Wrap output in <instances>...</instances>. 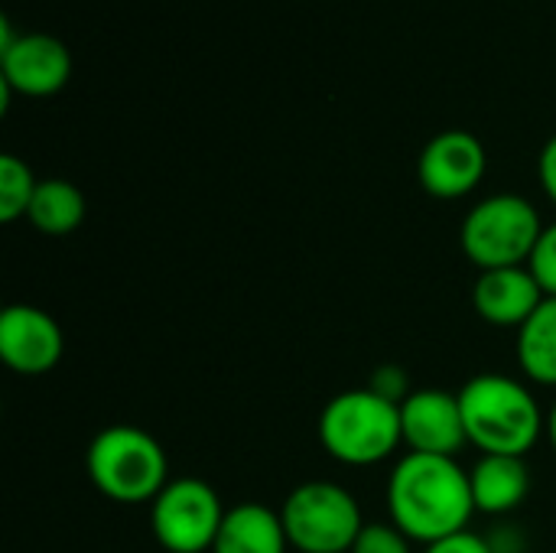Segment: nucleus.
Wrapping results in <instances>:
<instances>
[{
  "label": "nucleus",
  "instance_id": "f03ea898",
  "mask_svg": "<svg viewBox=\"0 0 556 553\" xmlns=\"http://www.w3.org/2000/svg\"><path fill=\"white\" fill-rule=\"evenodd\" d=\"M456 394L466 437L482 456H528L547 430L538 398L508 375H476Z\"/></svg>",
  "mask_w": 556,
  "mask_h": 553
},
{
  "label": "nucleus",
  "instance_id": "0eeeda50",
  "mask_svg": "<svg viewBox=\"0 0 556 553\" xmlns=\"http://www.w3.org/2000/svg\"><path fill=\"white\" fill-rule=\"evenodd\" d=\"M225 508L218 492L192 476L173 479L150 502V528L160 548L169 553H212Z\"/></svg>",
  "mask_w": 556,
  "mask_h": 553
},
{
  "label": "nucleus",
  "instance_id": "6e6552de",
  "mask_svg": "<svg viewBox=\"0 0 556 553\" xmlns=\"http://www.w3.org/2000/svg\"><path fill=\"white\" fill-rule=\"evenodd\" d=\"M65 336L59 323L29 303H13L0 313V359L10 372L36 378L59 365Z\"/></svg>",
  "mask_w": 556,
  "mask_h": 553
},
{
  "label": "nucleus",
  "instance_id": "f8f14e48",
  "mask_svg": "<svg viewBox=\"0 0 556 553\" xmlns=\"http://www.w3.org/2000/svg\"><path fill=\"white\" fill-rule=\"evenodd\" d=\"M547 300L544 287L531 274V267H498V271H479V280L472 287V306L482 323L498 329H521L538 306Z\"/></svg>",
  "mask_w": 556,
  "mask_h": 553
},
{
  "label": "nucleus",
  "instance_id": "a211bd4d",
  "mask_svg": "<svg viewBox=\"0 0 556 553\" xmlns=\"http://www.w3.org/2000/svg\"><path fill=\"white\" fill-rule=\"evenodd\" d=\"M410 538L391 525V521H365L362 535L355 538L349 553H414L410 551Z\"/></svg>",
  "mask_w": 556,
  "mask_h": 553
},
{
  "label": "nucleus",
  "instance_id": "f3484780",
  "mask_svg": "<svg viewBox=\"0 0 556 553\" xmlns=\"http://www.w3.org/2000/svg\"><path fill=\"white\" fill-rule=\"evenodd\" d=\"M36 186L39 179L33 176V169L13 156V153H3L0 156V222H16L29 212V202L36 196Z\"/></svg>",
  "mask_w": 556,
  "mask_h": 553
},
{
  "label": "nucleus",
  "instance_id": "f257e3e1",
  "mask_svg": "<svg viewBox=\"0 0 556 553\" xmlns=\"http://www.w3.org/2000/svg\"><path fill=\"white\" fill-rule=\"evenodd\" d=\"M388 512L417 544H437L469 528L476 515L469 473L453 456L407 453L388 479Z\"/></svg>",
  "mask_w": 556,
  "mask_h": 553
},
{
  "label": "nucleus",
  "instance_id": "2eb2a0df",
  "mask_svg": "<svg viewBox=\"0 0 556 553\" xmlns=\"http://www.w3.org/2000/svg\"><path fill=\"white\" fill-rule=\"evenodd\" d=\"M26 218L36 231L49 238L72 235L85 222V196L68 179H39Z\"/></svg>",
  "mask_w": 556,
  "mask_h": 553
},
{
  "label": "nucleus",
  "instance_id": "ddd939ff",
  "mask_svg": "<svg viewBox=\"0 0 556 553\" xmlns=\"http://www.w3.org/2000/svg\"><path fill=\"white\" fill-rule=\"evenodd\" d=\"M469 489L476 512L511 515L531 495V469L525 456H479L469 469Z\"/></svg>",
  "mask_w": 556,
  "mask_h": 553
},
{
  "label": "nucleus",
  "instance_id": "6ab92c4d",
  "mask_svg": "<svg viewBox=\"0 0 556 553\" xmlns=\"http://www.w3.org/2000/svg\"><path fill=\"white\" fill-rule=\"evenodd\" d=\"M528 267L538 277V284L544 287V293L556 297V222L554 225H544V235H541Z\"/></svg>",
  "mask_w": 556,
  "mask_h": 553
},
{
  "label": "nucleus",
  "instance_id": "39448f33",
  "mask_svg": "<svg viewBox=\"0 0 556 553\" xmlns=\"http://www.w3.org/2000/svg\"><path fill=\"white\" fill-rule=\"evenodd\" d=\"M544 235L538 209L515 192H498L469 209L459 228L463 254L479 271L525 267Z\"/></svg>",
  "mask_w": 556,
  "mask_h": 553
},
{
  "label": "nucleus",
  "instance_id": "412c9836",
  "mask_svg": "<svg viewBox=\"0 0 556 553\" xmlns=\"http://www.w3.org/2000/svg\"><path fill=\"white\" fill-rule=\"evenodd\" d=\"M424 553H495L492 551V544H489V538H482V535H476V531H459V535H450V538H443V541H437V544H427V551Z\"/></svg>",
  "mask_w": 556,
  "mask_h": 553
},
{
  "label": "nucleus",
  "instance_id": "9d476101",
  "mask_svg": "<svg viewBox=\"0 0 556 553\" xmlns=\"http://www.w3.org/2000/svg\"><path fill=\"white\" fill-rule=\"evenodd\" d=\"M485 166L489 156L476 134L443 130L424 147L417 160V176L433 199H463L482 183Z\"/></svg>",
  "mask_w": 556,
  "mask_h": 553
},
{
  "label": "nucleus",
  "instance_id": "20e7f679",
  "mask_svg": "<svg viewBox=\"0 0 556 553\" xmlns=\"http://www.w3.org/2000/svg\"><path fill=\"white\" fill-rule=\"evenodd\" d=\"M319 443L345 466L384 463L404 443L401 404L375 394L371 388L342 391L319 414Z\"/></svg>",
  "mask_w": 556,
  "mask_h": 553
},
{
  "label": "nucleus",
  "instance_id": "5701e85b",
  "mask_svg": "<svg viewBox=\"0 0 556 553\" xmlns=\"http://www.w3.org/2000/svg\"><path fill=\"white\" fill-rule=\"evenodd\" d=\"M547 437H551V447H554L556 453V401L554 407H551V414H547Z\"/></svg>",
  "mask_w": 556,
  "mask_h": 553
},
{
  "label": "nucleus",
  "instance_id": "aec40b11",
  "mask_svg": "<svg viewBox=\"0 0 556 553\" xmlns=\"http://www.w3.org/2000/svg\"><path fill=\"white\" fill-rule=\"evenodd\" d=\"M368 388H371L375 394L394 401V404H404V401L410 398V378H407V372H404L401 365H381V368L371 375Z\"/></svg>",
  "mask_w": 556,
  "mask_h": 553
},
{
  "label": "nucleus",
  "instance_id": "9b49d317",
  "mask_svg": "<svg viewBox=\"0 0 556 553\" xmlns=\"http://www.w3.org/2000/svg\"><path fill=\"white\" fill-rule=\"evenodd\" d=\"M72 52L49 33H23L0 52V81L26 98H49L65 88Z\"/></svg>",
  "mask_w": 556,
  "mask_h": 553
},
{
  "label": "nucleus",
  "instance_id": "7ed1b4c3",
  "mask_svg": "<svg viewBox=\"0 0 556 553\" xmlns=\"http://www.w3.org/2000/svg\"><path fill=\"white\" fill-rule=\"evenodd\" d=\"M91 486L117 505L153 502L169 486V460L156 437L140 427H104L88 447Z\"/></svg>",
  "mask_w": 556,
  "mask_h": 553
},
{
  "label": "nucleus",
  "instance_id": "4be33fe9",
  "mask_svg": "<svg viewBox=\"0 0 556 553\" xmlns=\"http://www.w3.org/2000/svg\"><path fill=\"white\" fill-rule=\"evenodd\" d=\"M538 179H541V189L547 192V199L556 205V134L544 143V150L538 156Z\"/></svg>",
  "mask_w": 556,
  "mask_h": 553
},
{
  "label": "nucleus",
  "instance_id": "4468645a",
  "mask_svg": "<svg viewBox=\"0 0 556 553\" xmlns=\"http://www.w3.org/2000/svg\"><path fill=\"white\" fill-rule=\"evenodd\" d=\"M290 541L280 521V512L244 502L225 512L212 553H287Z\"/></svg>",
  "mask_w": 556,
  "mask_h": 553
},
{
  "label": "nucleus",
  "instance_id": "1a4fd4ad",
  "mask_svg": "<svg viewBox=\"0 0 556 553\" xmlns=\"http://www.w3.org/2000/svg\"><path fill=\"white\" fill-rule=\"evenodd\" d=\"M401 433L410 453L453 456L469 443L459 394L440 388H417L401 404Z\"/></svg>",
  "mask_w": 556,
  "mask_h": 553
},
{
  "label": "nucleus",
  "instance_id": "423d86ee",
  "mask_svg": "<svg viewBox=\"0 0 556 553\" xmlns=\"http://www.w3.org/2000/svg\"><path fill=\"white\" fill-rule=\"evenodd\" d=\"M280 521L300 553H349L365 528L355 495L336 482L296 486L280 505Z\"/></svg>",
  "mask_w": 556,
  "mask_h": 553
},
{
  "label": "nucleus",
  "instance_id": "dca6fc26",
  "mask_svg": "<svg viewBox=\"0 0 556 553\" xmlns=\"http://www.w3.org/2000/svg\"><path fill=\"white\" fill-rule=\"evenodd\" d=\"M518 365L531 381L556 388V297H547L518 329Z\"/></svg>",
  "mask_w": 556,
  "mask_h": 553
}]
</instances>
